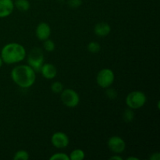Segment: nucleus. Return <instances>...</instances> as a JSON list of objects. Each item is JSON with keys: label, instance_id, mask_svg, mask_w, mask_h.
I'll list each match as a JSON object with an SVG mask.
<instances>
[{"label": "nucleus", "instance_id": "obj_20", "mask_svg": "<svg viewBox=\"0 0 160 160\" xmlns=\"http://www.w3.org/2000/svg\"><path fill=\"white\" fill-rule=\"evenodd\" d=\"M50 160H70V157L65 153H56L50 157Z\"/></svg>", "mask_w": 160, "mask_h": 160}, {"label": "nucleus", "instance_id": "obj_15", "mask_svg": "<svg viewBox=\"0 0 160 160\" xmlns=\"http://www.w3.org/2000/svg\"><path fill=\"white\" fill-rule=\"evenodd\" d=\"M123 119L126 123H131V121H133L134 119V109H130V108L125 109L123 113Z\"/></svg>", "mask_w": 160, "mask_h": 160}, {"label": "nucleus", "instance_id": "obj_3", "mask_svg": "<svg viewBox=\"0 0 160 160\" xmlns=\"http://www.w3.org/2000/svg\"><path fill=\"white\" fill-rule=\"evenodd\" d=\"M147 98L144 92L141 91H134L127 95L126 104L128 108L132 109H138L145 106Z\"/></svg>", "mask_w": 160, "mask_h": 160}, {"label": "nucleus", "instance_id": "obj_6", "mask_svg": "<svg viewBox=\"0 0 160 160\" xmlns=\"http://www.w3.org/2000/svg\"><path fill=\"white\" fill-rule=\"evenodd\" d=\"M115 80V74L113 71L109 68H105L100 70L96 77L97 84L102 88H110Z\"/></svg>", "mask_w": 160, "mask_h": 160}, {"label": "nucleus", "instance_id": "obj_17", "mask_svg": "<svg viewBox=\"0 0 160 160\" xmlns=\"http://www.w3.org/2000/svg\"><path fill=\"white\" fill-rule=\"evenodd\" d=\"M100 49H101V46L96 42H91L88 45V50L91 53H93V54L98 53L100 51Z\"/></svg>", "mask_w": 160, "mask_h": 160}, {"label": "nucleus", "instance_id": "obj_2", "mask_svg": "<svg viewBox=\"0 0 160 160\" xmlns=\"http://www.w3.org/2000/svg\"><path fill=\"white\" fill-rule=\"evenodd\" d=\"M26 55V50L23 45L16 42H11L2 48L0 56L5 63L15 64L23 61Z\"/></svg>", "mask_w": 160, "mask_h": 160}, {"label": "nucleus", "instance_id": "obj_24", "mask_svg": "<svg viewBox=\"0 0 160 160\" xmlns=\"http://www.w3.org/2000/svg\"><path fill=\"white\" fill-rule=\"evenodd\" d=\"M109 159L110 160H122L123 159V158L121 157V156H111L110 158H109Z\"/></svg>", "mask_w": 160, "mask_h": 160}, {"label": "nucleus", "instance_id": "obj_21", "mask_svg": "<svg viewBox=\"0 0 160 160\" xmlns=\"http://www.w3.org/2000/svg\"><path fill=\"white\" fill-rule=\"evenodd\" d=\"M106 89H107V90H106V95L108 96V98H111V99H114V98H117V92H116L114 89L109 88H106Z\"/></svg>", "mask_w": 160, "mask_h": 160}, {"label": "nucleus", "instance_id": "obj_23", "mask_svg": "<svg viewBox=\"0 0 160 160\" xmlns=\"http://www.w3.org/2000/svg\"><path fill=\"white\" fill-rule=\"evenodd\" d=\"M150 160H159L160 159V153L159 152H155L151 155L149 157Z\"/></svg>", "mask_w": 160, "mask_h": 160}, {"label": "nucleus", "instance_id": "obj_18", "mask_svg": "<svg viewBox=\"0 0 160 160\" xmlns=\"http://www.w3.org/2000/svg\"><path fill=\"white\" fill-rule=\"evenodd\" d=\"M52 92L56 94H60L63 90V85L59 81H55L51 85Z\"/></svg>", "mask_w": 160, "mask_h": 160}, {"label": "nucleus", "instance_id": "obj_11", "mask_svg": "<svg viewBox=\"0 0 160 160\" xmlns=\"http://www.w3.org/2000/svg\"><path fill=\"white\" fill-rule=\"evenodd\" d=\"M40 72L42 76L48 80H52L55 78L57 75V69L52 63H43Z\"/></svg>", "mask_w": 160, "mask_h": 160}, {"label": "nucleus", "instance_id": "obj_26", "mask_svg": "<svg viewBox=\"0 0 160 160\" xmlns=\"http://www.w3.org/2000/svg\"><path fill=\"white\" fill-rule=\"evenodd\" d=\"M2 64H3V61H2V59L1 56H0V67L2 66Z\"/></svg>", "mask_w": 160, "mask_h": 160}, {"label": "nucleus", "instance_id": "obj_13", "mask_svg": "<svg viewBox=\"0 0 160 160\" xmlns=\"http://www.w3.org/2000/svg\"><path fill=\"white\" fill-rule=\"evenodd\" d=\"M14 7L17 8L18 10L21 11V12H27L29 10L31 5H30V2L28 0H16L13 2Z\"/></svg>", "mask_w": 160, "mask_h": 160}, {"label": "nucleus", "instance_id": "obj_4", "mask_svg": "<svg viewBox=\"0 0 160 160\" xmlns=\"http://www.w3.org/2000/svg\"><path fill=\"white\" fill-rule=\"evenodd\" d=\"M28 63L36 73L40 72L44 63V54L40 48H34L28 56Z\"/></svg>", "mask_w": 160, "mask_h": 160}, {"label": "nucleus", "instance_id": "obj_7", "mask_svg": "<svg viewBox=\"0 0 160 160\" xmlns=\"http://www.w3.org/2000/svg\"><path fill=\"white\" fill-rule=\"evenodd\" d=\"M108 148L116 154L122 153L126 148V143L122 138L119 136H112L109 138L107 142Z\"/></svg>", "mask_w": 160, "mask_h": 160}, {"label": "nucleus", "instance_id": "obj_14", "mask_svg": "<svg viewBox=\"0 0 160 160\" xmlns=\"http://www.w3.org/2000/svg\"><path fill=\"white\" fill-rule=\"evenodd\" d=\"M70 160H83L85 158V153L82 149H74L69 156Z\"/></svg>", "mask_w": 160, "mask_h": 160}, {"label": "nucleus", "instance_id": "obj_1", "mask_svg": "<svg viewBox=\"0 0 160 160\" xmlns=\"http://www.w3.org/2000/svg\"><path fill=\"white\" fill-rule=\"evenodd\" d=\"M11 78L21 88H28L34 84L36 72L29 65H18L11 71Z\"/></svg>", "mask_w": 160, "mask_h": 160}, {"label": "nucleus", "instance_id": "obj_12", "mask_svg": "<svg viewBox=\"0 0 160 160\" xmlns=\"http://www.w3.org/2000/svg\"><path fill=\"white\" fill-rule=\"evenodd\" d=\"M110 25L105 22H100V23H96L94 28V32H95V35L100 38L106 37L110 33Z\"/></svg>", "mask_w": 160, "mask_h": 160}, {"label": "nucleus", "instance_id": "obj_10", "mask_svg": "<svg viewBox=\"0 0 160 160\" xmlns=\"http://www.w3.org/2000/svg\"><path fill=\"white\" fill-rule=\"evenodd\" d=\"M14 9L12 0H0V18H5L10 15Z\"/></svg>", "mask_w": 160, "mask_h": 160}, {"label": "nucleus", "instance_id": "obj_22", "mask_svg": "<svg viewBox=\"0 0 160 160\" xmlns=\"http://www.w3.org/2000/svg\"><path fill=\"white\" fill-rule=\"evenodd\" d=\"M82 0H68V6L71 8H78L81 6Z\"/></svg>", "mask_w": 160, "mask_h": 160}, {"label": "nucleus", "instance_id": "obj_19", "mask_svg": "<svg viewBox=\"0 0 160 160\" xmlns=\"http://www.w3.org/2000/svg\"><path fill=\"white\" fill-rule=\"evenodd\" d=\"M43 47L44 48H45V51L53 52L55 50V48H56V45H55V43L51 40V39L48 38L46 39V40L44 41Z\"/></svg>", "mask_w": 160, "mask_h": 160}, {"label": "nucleus", "instance_id": "obj_9", "mask_svg": "<svg viewBox=\"0 0 160 160\" xmlns=\"http://www.w3.org/2000/svg\"><path fill=\"white\" fill-rule=\"evenodd\" d=\"M35 34L38 39L40 41H45L49 38L51 35V28L47 23L42 22L39 23L35 29Z\"/></svg>", "mask_w": 160, "mask_h": 160}, {"label": "nucleus", "instance_id": "obj_8", "mask_svg": "<svg viewBox=\"0 0 160 160\" xmlns=\"http://www.w3.org/2000/svg\"><path fill=\"white\" fill-rule=\"evenodd\" d=\"M51 143L56 148H65L70 143L68 136L63 132H56L52 134L51 138Z\"/></svg>", "mask_w": 160, "mask_h": 160}, {"label": "nucleus", "instance_id": "obj_25", "mask_svg": "<svg viewBox=\"0 0 160 160\" xmlns=\"http://www.w3.org/2000/svg\"><path fill=\"white\" fill-rule=\"evenodd\" d=\"M139 159L137 157H128L127 158V160H138Z\"/></svg>", "mask_w": 160, "mask_h": 160}, {"label": "nucleus", "instance_id": "obj_27", "mask_svg": "<svg viewBox=\"0 0 160 160\" xmlns=\"http://www.w3.org/2000/svg\"><path fill=\"white\" fill-rule=\"evenodd\" d=\"M59 1H64V0H59Z\"/></svg>", "mask_w": 160, "mask_h": 160}, {"label": "nucleus", "instance_id": "obj_16", "mask_svg": "<svg viewBox=\"0 0 160 160\" xmlns=\"http://www.w3.org/2000/svg\"><path fill=\"white\" fill-rule=\"evenodd\" d=\"M29 159V154L25 150H19L14 154V160H28Z\"/></svg>", "mask_w": 160, "mask_h": 160}, {"label": "nucleus", "instance_id": "obj_5", "mask_svg": "<svg viewBox=\"0 0 160 160\" xmlns=\"http://www.w3.org/2000/svg\"><path fill=\"white\" fill-rule=\"evenodd\" d=\"M60 98L64 106L69 108H74L80 102V96L78 92L71 88L63 89L60 93Z\"/></svg>", "mask_w": 160, "mask_h": 160}]
</instances>
